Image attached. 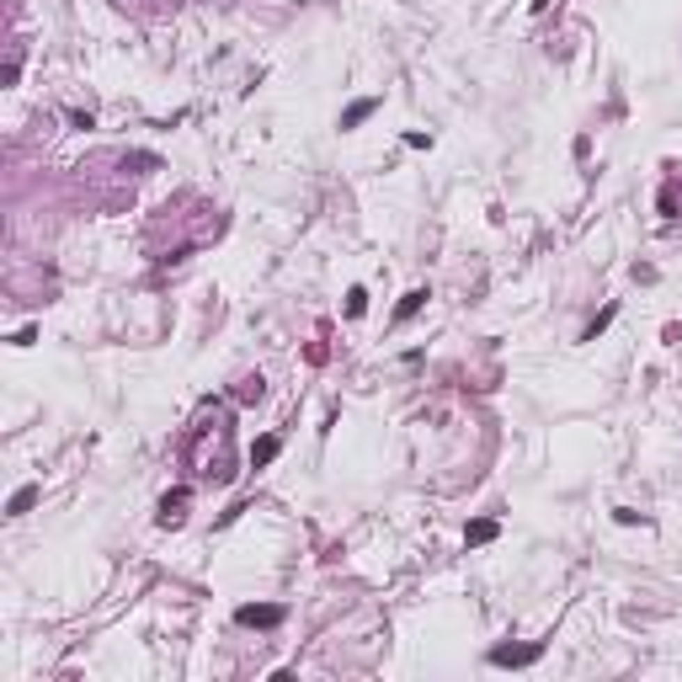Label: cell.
<instances>
[{
	"instance_id": "1",
	"label": "cell",
	"mask_w": 682,
	"mask_h": 682,
	"mask_svg": "<svg viewBox=\"0 0 682 682\" xmlns=\"http://www.w3.org/2000/svg\"><path fill=\"white\" fill-rule=\"evenodd\" d=\"M538 651H544V645H496V651H490V661H496V667H533V661H538Z\"/></svg>"
},
{
	"instance_id": "2",
	"label": "cell",
	"mask_w": 682,
	"mask_h": 682,
	"mask_svg": "<svg viewBox=\"0 0 682 682\" xmlns=\"http://www.w3.org/2000/svg\"><path fill=\"white\" fill-rule=\"evenodd\" d=\"M235 619H240V623H256V629H272V623H283V607H256V603H245Z\"/></svg>"
},
{
	"instance_id": "3",
	"label": "cell",
	"mask_w": 682,
	"mask_h": 682,
	"mask_svg": "<svg viewBox=\"0 0 682 682\" xmlns=\"http://www.w3.org/2000/svg\"><path fill=\"white\" fill-rule=\"evenodd\" d=\"M182 506H187V490H171V496L160 501V522H166V528H171V522H182Z\"/></svg>"
},
{
	"instance_id": "4",
	"label": "cell",
	"mask_w": 682,
	"mask_h": 682,
	"mask_svg": "<svg viewBox=\"0 0 682 682\" xmlns=\"http://www.w3.org/2000/svg\"><path fill=\"white\" fill-rule=\"evenodd\" d=\"M373 107H379V96H363V102L347 107V118H341V128H357L363 118H373Z\"/></svg>"
},
{
	"instance_id": "5",
	"label": "cell",
	"mask_w": 682,
	"mask_h": 682,
	"mask_svg": "<svg viewBox=\"0 0 682 682\" xmlns=\"http://www.w3.org/2000/svg\"><path fill=\"white\" fill-rule=\"evenodd\" d=\"M277 448H283L277 437H261L256 448H251V464H256V470H261V464H272V458H277Z\"/></svg>"
},
{
	"instance_id": "6",
	"label": "cell",
	"mask_w": 682,
	"mask_h": 682,
	"mask_svg": "<svg viewBox=\"0 0 682 682\" xmlns=\"http://www.w3.org/2000/svg\"><path fill=\"white\" fill-rule=\"evenodd\" d=\"M421 304H426V288H410L405 299H400V309H394V320H410L416 309H421Z\"/></svg>"
},
{
	"instance_id": "7",
	"label": "cell",
	"mask_w": 682,
	"mask_h": 682,
	"mask_svg": "<svg viewBox=\"0 0 682 682\" xmlns=\"http://www.w3.org/2000/svg\"><path fill=\"white\" fill-rule=\"evenodd\" d=\"M32 501H38V486H22V490L11 496V506H6V512H11V517H22V512L32 506Z\"/></svg>"
},
{
	"instance_id": "8",
	"label": "cell",
	"mask_w": 682,
	"mask_h": 682,
	"mask_svg": "<svg viewBox=\"0 0 682 682\" xmlns=\"http://www.w3.org/2000/svg\"><path fill=\"white\" fill-rule=\"evenodd\" d=\"M363 309H368V293H363V288H352V293H347V315L357 320V315H363Z\"/></svg>"
},
{
	"instance_id": "9",
	"label": "cell",
	"mask_w": 682,
	"mask_h": 682,
	"mask_svg": "<svg viewBox=\"0 0 682 682\" xmlns=\"http://www.w3.org/2000/svg\"><path fill=\"white\" fill-rule=\"evenodd\" d=\"M486 538H496V522H474V528H470V544H486Z\"/></svg>"
},
{
	"instance_id": "10",
	"label": "cell",
	"mask_w": 682,
	"mask_h": 682,
	"mask_svg": "<svg viewBox=\"0 0 682 682\" xmlns=\"http://www.w3.org/2000/svg\"><path fill=\"white\" fill-rule=\"evenodd\" d=\"M533 11H549V0H533Z\"/></svg>"
}]
</instances>
